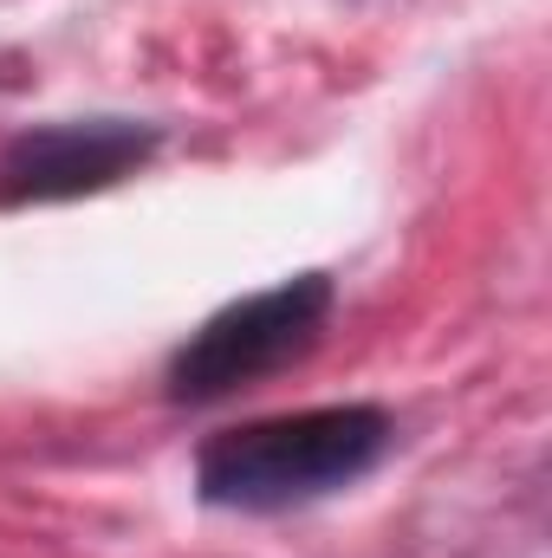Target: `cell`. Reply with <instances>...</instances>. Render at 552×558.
Wrapping results in <instances>:
<instances>
[{
  "instance_id": "cell-1",
  "label": "cell",
  "mask_w": 552,
  "mask_h": 558,
  "mask_svg": "<svg viewBox=\"0 0 552 558\" xmlns=\"http://www.w3.org/2000/svg\"><path fill=\"white\" fill-rule=\"evenodd\" d=\"M391 441H397V422L371 403H325V410H299V416L221 428L195 454V494L208 507H235V513L305 507V500H325V494L364 481Z\"/></svg>"
},
{
  "instance_id": "cell-2",
  "label": "cell",
  "mask_w": 552,
  "mask_h": 558,
  "mask_svg": "<svg viewBox=\"0 0 552 558\" xmlns=\"http://www.w3.org/2000/svg\"><path fill=\"white\" fill-rule=\"evenodd\" d=\"M332 312V279L299 274L279 279L254 299L221 305L202 331H189V344L169 357V403H221L261 377L286 371L292 357H305L325 331Z\"/></svg>"
},
{
  "instance_id": "cell-3",
  "label": "cell",
  "mask_w": 552,
  "mask_h": 558,
  "mask_svg": "<svg viewBox=\"0 0 552 558\" xmlns=\"http://www.w3.org/2000/svg\"><path fill=\"white\" fill-rule=\"evenodd\" d=\"M156 131L131 118H72V124H39L0 149V208H46V202H79L131 169L149 162Z\"/></svg>"
}]
</instances>
